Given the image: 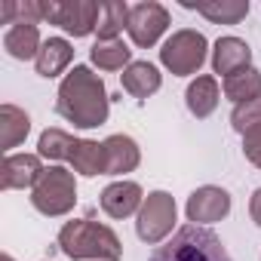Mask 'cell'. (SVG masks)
<instances>
[{
    "instance_id": "obj_4",
    "label": "cell",
    "mask_w": 261,
    "mask_h": 261,
    "mask_svg": "<svg viewBox=\"0 0 261 261\" xmlns=\"http://www.w3.org/2000/svg\"><path fill=\"white\" fill-rule=\"evenodd\" d=\"M31 206L46 218H62L77 206V178L71 169L53 163L43 169L40 181L31 191Z\"/></svg>"
},
{
    "instance_id": "obj_9",
    "label": "cell",
    "mask_w": 261,
    "mask_h": 261,
    "mask_svg": "<svg viewBox=\"0 0 261 261\" xmlns=\"http://www.w3.org/2000/svg\"><path fill=\"white\" fill-rule=\"evenodd\" d=\"M185 215L191 224H200V227H209L221 218L230 215V194L218 185H203L197 188L188 203H185Z\"/></svg>"
},
{
    "instance_id": "obj_18",
    "label": "cell",
    "mask_w": 261,
    "mask_h": 261,
    "mask_svg": "<svg viewBox=\"0 0 261 261\" xmlns=\"http://www.w3.org/2000/svg\"><path fill=\"white\" fill-rule=\"evenodd\" d=\"M31 133V117L28 111L16 108V105H0V148L7 154H13V148H19Z\"/></svg>"
},
{
    "instance_id": "obj_10",
    "label": "cell",
    "mask_w": 261,
    "mask_h": 261,
    "mask_svg": "<svg viewBox=\"0 0 261 261\" xmlns=\"http://www.w3.org/2000/svg\"><path fill=\"white\" fill-rule=\"evenodd\" d=\"M145 203V191L139 181H129V178H120V181H111L101 194H98V206L108 218H129V215H139Z\"/></svg>"
},
{
    "instance_id": "obj_26",
    "label": "cell",
    "mask_w": 261,
    "mask_h": 261,
    "mask_svg": "<svg viewBox=\"0 0 261 261\" xmlns=\"http://www.w3.org/2000/svg\"><path fill=\"white\" fill-rule=\"evenodd\" d=\"M243 154L255 169H261V123L243 133Z\"/></svg>"
},
{
    "instance_id": "obj_6",
    "label": "cell",
    "mask_w": 261,
    "mask_h": 261,
    "mask_svg": "<svg viewBox=\"0 0 261 261\" xmlns=\"http://www.w3.org/2000/svg\"><path fill=\"white\" fill-rule=\"evenodd\" d=\"M175 221H178L175 197L169 191H151L136 215V233L142 243L160 246V243H166V237H172Z\"/></svg>"
},
{
    "instance_id": "obj_25",
    "label": "cell",
    "mask_w": 261,
    "mask_h": 261,
    "mask_svg": "<svg viewBox=\"0 0 261 261\" xmlns=\"http://www.w3.org/2000/svg\"><path fill=\"white\" fill-rule=\"evenodd\" d=\"M258 123H261V98L258 101H249V105H237L230 111V126L237 129L240 136L246 133V129L258 126Z\"/></svg>"
},
{
    "instance_id": "obj_7",
    "label": "cell",
    "mask_w": 261,
    "mask_h": 261,
    "mask_svg": "<svg viewBox=\"0 0 261 261\" xmlns=\"http://www.w3.org/2000/svg\"><path fill=\"white\" fill-rule=\"evenodd\" d=\"M101 19V4L95 0H46V22L59 25L71 37L95 34Z\"/></svg>"
},
{
    "instance_id": "obj_12",
    "label": "cell",
    "mask_w": 261,
    "mask_h": 261,
    "mask_svg": "<svg viewBox=\"0 0 261 261\" xmlns=\"http://www.w3.org/2000/svg\"><path fill=\"white\" fill-rule=\"evenodd\" d=\"M246 68H252V46L243 37H233V34L218 37L215 46H212V71L227 80V77H233Z\"/></svg>"
},
{
    "instance_id": "obj_23",
    "label": "cell",
    "mask_w": 261,
    "mask_h": 261,
    "mask_svg": "<svg viewBox=\"0 0 261 261\" xmlns=\"http://www.w3.org/2000/svg\"><path fill=\"white\" fill-rule=\"evenodd\" d=\"M77 139L68 133V129H59V126H49L40 133L37 139V154L43 160H53V163H62V160H71V151H74Z\"/></svg>"
},
{
    "instance_id": "obj_27",
    "label": "cell",
    "mask_w": 261,
    "mask_h": 261,
    "mask_svg": "<svg viewBox=\"0 0 261 261\" xmlns=\"http://www.w3.org/2000/svg\"><path fill=\"white\" fill-rule=\"evenodd\" d=\"M249 215H252V221L261 227V188H255V194L249 197Z\"/></svg>"
},
{
    "instance_id": "obj_2",
    "label": "cell",
    "mask_w": 261,
    "mask_h": 261,
    "mask_svg": "<svg viewBox=\"0 0 261 261\" xmlns=\"http://www.w3.org/2000/svg\"><path fill=\"white\" fill-rule=\"evenodd\" d=\"M56 243L74 261H120L123 258L120 237L108 224L92 221V218L65 221L59 237H56Z\"/></svg>"
},
{
    "instance_id": "obj_5",
    "label": "cell",
    "mask_w": 261,
    "mask_h": 261,
    "mask_svg": "<svg viewBox=\"0 0 261 261\" xmlns=\"http://www.w3.org/2000/svg\"><path fill=\"white\" fill-rule=\"evenodd\" d=\"M209 59V40L203 31L194 28H181L172 37H166V43L160 46V65L175 74V77H191L200 74V68Z\"/></svg>"
},
{
    "instance_id": "obj_8",
    "label": "cell",
    "mask_w": 261,
    "mask_h": 261,
    "mask_svg": "<svg viewBox=\"0 0 261 261\" xmlns=\"http://www.w3.org/2000/svg\"><path fill=\"white\" fill-rule=\"evenodd\" d=\"M169 10L157 0H142L129 10V25H126V34L139 49H151L160 43V37L169 31Z\"/></svg>"
},
{
    "instance_id": "obj_13",
    "label": "cell",
    "mask_w": 261,
    "mask_h": 261,
    "mask_svg": "<svg viewBox=\"0 0 261 261\" xmlns=\"http://www.w3.org/2000/svg\"><path fill=\"white\" fill-rule=\"evenodd\" d=\"M142 163V148L133 136H108L105 139V175H126L136 172Z\"/></svg>"
},
{
    "instance_id": "obj_14",
    "label": "cell",
    "mask_w": 261,
    "mask_h": 261,
    "mask_svg": "<svg viewBox=\"0 0 261 261\" xmlns=\"http://www.w3.org/2000/svg\"><path fill=\"white\" fill-rule=\"evenodd\" d=\"M120 86H123V92H129L133 98L145 101V98H151L154 92H160L163 74H160V68L151 65V62H133V65L120 74Z\"/></svg>"
},
{
    "instance_id": "obj_28",
    "label": "cell",
    "mask_w": 261,
    "mask_h": 261,
    "mask_svg": "<svg viewBox=\"0 0 261 261\" xmlns=\"http://www.w3.org/2000/svg\"><path fill=\"white\" fill-rule=\"evenodd\" d=\"M0 261H16V258H13L10 252H4V255H0Z\"/></svg>"
},
{
    "instance_id": "obj_21",
    "label": "cell",
    "mask_w": 261,
    "mask_h": 261,
    "mask_svg": "<svg viewBox=\"0 0 261 261\" xmlns=\"http://www.w3.org/2000/svg\"><path fill=\"white\" fill-rule=\"evenodd\" d=\"M221 92H224L227 101H233V108H237V105L258 101V98H261V71H258V68H246V71L227 77V80L221 83Z\"/></svg>"
},
{
    "instance_id": "obj_19",
    "label": "cell",
    "mask_w": 261,
    "mask_h": 261,
    "mask_svg": "<svg viewBox=\"0 0 261 261\" xmlns=\"http://www.w3.org/2000/svg\"><path fill=\"white\" fill-rule=\"evenodd\" d=\"M43 40H40V28L37 25H13L7 28L4 34V49L7 56H13L16 62H28V59H37Z\"/></svg>"
},
{
    "instance_id": "obj_16",
    "label": "cell",
    "mask_w": 261,
    "mask_h": 261,
    "mask_svg": "<svg viewBox=\"0 0 261 261\" xmlns=\"http://www.w3.org/2000/svg\"><path fill=\"white\" fill-rule=\"evenodd\" d=\"M71 62H74V46H71V40H65V37H46L43 46H40V53H37V59H34V71H37L40 77L53 80V77L65 74Z\"/></svg>"
},
{
    "instance_id": "obj_1",
    "label": "cell",
    "mask_w": 261,
    "mask_h": 261,
    "mask_svg": "<svg viewBox=\"0 0 261 261\" xmlns=\"http://www.w3.org/2000/svg\"><path fill=\"white\" fill-rule=\"evenodd\" d=\"M56 111L74 129H95V126L108 123L111 98H108L105 80L89 65H74L59 83Z\"/></svg>"
},
{
    "instance_id": "obj_11",
    "label": "cell",
    "mask_w": 261,
    "mask_h": 261,
    "mask_svg": "<svg viewBox=\"0 0 261 261\" xmlns=\"http://www.w3.org/2000/svg\"><path fill=\"white\" fill-rule=\"evenodd\" d=\"M43 157L40 154H7L0 166V188L4 191H34V185L43 175Z\"/></svg>"
},
{
    "instance_id": "obj_20",
    "label": "cell",
    "mask_w": 261,
    "mask_h": 261,
    "mask_svg": "<svg viewBox=\"0 0 261 261\" xmlns=\"http://www.w3.org/2000/svg\"><path fill=\"white\" fill-rule=\"evenodd\" d=\"M68 163H71V172H77V175H83V178L105 175V142L77 139V145H74Z\"/></svg>"
},
{
    "instance_id": "obj_22",
    "label": "cell",
    "mask_w": 261,
    "mask_h": 261,
    "mask_svg": "<svg viewBox=\"0 0 261 261\" xmlns=\"http://www.w3.org/2000/svg\"><path fill=\"white\" fill-rule=\"evenodd\" d=\"M89 62L98 71H126L133 65V49H129L123 40H95L89 46Z\"/></svg>"
},
{
    "instance_id": "obj_3",
    "label": "cell",
    "mask_w": 261,
    "mask_h": 261,
    "mask_svg": "<svg viewBox=\"0 0 261 261\" xmlns=\"http://www.w3.org/2000/svg\"><path fill=\"white\" fill-rule=\"evenodd\" d=\"M148 261H233V258L215 230L200 224H185L172 233V240L160 243Z\"/></svg>"
},
{
    "instance_id": "obj_15",
    "label": "cell",
    "mask_w": 261,
    "mask_h": 261,
    "mask_svg": "<svg viewBox=\"0 0 261 261\" xmlns=\"http://www.w3.org/2000/svg\"><path fill=\"white\" fill-rule=\"evenodd\" d=\"M185 10H197L212 25H240L249 16V0H181Z\"/></svg>"
},
{
    "instance_id": "obj_24",
    "label": "cell",
    "mask_w": 261,
    "mask_h": 261,
    "mask_svg": "<svg viewBox=\"0 0 261 261\" xmlns=\"http://www.w3.org/2000/svg\"><path fill=\"white\" fill-rule=\"evenodd\" d=\"M129 4H120V0H114V4H101V19H98V28H95V34H98V40H120V34H123V28L129 25Z\"/></svg>"
},
{
    "instance_id": "obj_17",
    "label": "cell",
    "mask_w": 261,
    "mask_h": 261,
    "mask_svg": "<svg viewBox=\"0 0 261 261\" xmlns=\"http://www.w3.org/2000/svg\"><path fill=\"white\" fill-rule=\"evenodd\" d=\"M218 98H221V89H218V80H215L212 74L194 77V80L188 83V89H185V105H188V111H191L197 120L212 117L215 108H218Z\"/></svg>"
}]
</instances>
